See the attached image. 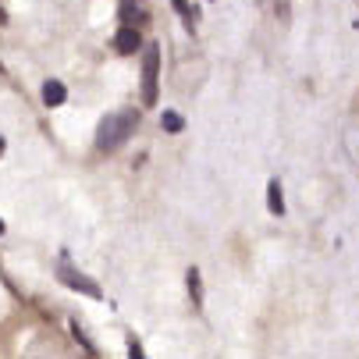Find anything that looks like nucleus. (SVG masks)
Wrapping results in <instances>:
<instances>
[{
	"label": "nucleus",
	"mask_w": 359,
	"mask_h": 359,
	"mask_svg": "<svg viewBox=\"0 0 359 359\" xmlns=\"http://www.w3.org/2000/svg\"><path fill=\"white\" fill-rule=\"evenodd\" d=\"M121 22H125V25H142V22H146L142 0H121Z\"/></svg>",
	"instance_id": "5"
},
{
	"label": "nucleus",
	"mask_w": 359,
	"mask_h": 359,
	"mask_svg": "<svg viewBox=\"0 0 359 359\" xmlns=\"http://www.w3.org/2000/svg\"><path fill=\"white\" fill-rule=\"evenodd\" d=\"M161 125H164V132H171V135L185 128V121H182V114H175V111H164V114H161Z\"/></svg>",
	"instance_id": "9"
},
{
	"label": "nucleus",
	"mask_w": 359,
	"mask_h": 359,
	"mask_svg": "<svg viewBox=\"0 0 359 359\" xmlns=\"http://www.w3.org/2000/svg\"><path fill=\"white\" fill-rule=\"evenodd\" d=\"M65 96H68V93H65V86H61V82H54V79H50V82L43 86V104H46V107H61V104H65Z\"/></svg>",
	"instance_id": "6"
},
{
	"label": "nucleus",
	"mask_w": 359,
	"mask_h": 359,
	"mask_svg": "<svg viewBox=\"0 0 359 359\" xmlns=\"http://www.w3.org/2000/svg\"><path fill=\"white\" fill-rule=\"evenodd\" d=\"M185 281H189V295H192V306H196V310H203V281H199V271H196V267H189Z\"/></svg>",
	"instance_id": "7"
},
{
	"label": "nucleus",
	"mask_w": 359,
	"mask_h": 359,
	"mask_svg": "<svg viewBox=\"0 0 359 359\" xmlns=\"http://www.w3.org/2000/svg\"><path fill=\"white\" fill-rule=\"evenodd\" d=\"M267 207H271V214H285V199H281V185H278V178L267 185Z\"/></svg>",
	"instance_id": "8"
},
{
	"label": "nucleus",
	"mask_w": 359,
	"mask_h": 359,
	"mask_svg": "<svg viewBox=\"0 0 359 359\" xmlns=\"http://www.w3.org/2000/svg\"><path fill=\"white\" fill-rule=\"evenodd\" d=\"M0 231H4V221H0Z\"/></svg>",
	"instance_id": "12"
},
{
	"label": "nucleus",
	"mask_w": 359,
	"mask_h": 359,
	"mask_svg": "<svg viewBox=\"0 0 359 359\" xmlns=\"http://www.w3.org/2000/svg\"><path fill=\"white\" fill-rule=\"evenodd\" d=\"M114 50H118V54H135V50H142L139 25H121L118 36H114Z\"/></svg>",
	"instance_id": "4"
},
{
	"label": "nucleus",
	"mask_w": 359,
	"mask_h": 359,
	"mask_svg": "<svg viewBox=\"0 0 359 359\" xmlns=\"http://www.w3.org/2000/svg\"><path fill=\"white\" fill-rule=\"evenodd\" d=\"M139 125V111H118V114H107L96 128V146L104 153H114L118 146H125V139H132Z\"/></svg>",
	"instance_id": "1"
},
{
	"label": "nucleus",
	"mask_w": 359,
	"mask_h": 359,
	"mask_svg": "<svg viewBox=\"0 0 359 359\" xmlns=\"http://www.w3.org/2000/svg\"><path fill=\"white\" fill-rule=\"evenodd\" d=\"M0 153H4V139H0Z\"/></svg>",
	"instance_id": "11"
},
{
	"label": "nucleus",
	"mask_w": 359,
	"mask_h": 359,
	"mask_svg": "<svg viewBox=\"0 0 359 359\" xmlns=\"http://www.w3.org/2000/svg\"><path fill=\"white\" fill-rule=\"evenodd\" d=\"M61 281L68 285V288H75V292H86L89 299H104V292H100V285H93L82 271H75V267H68V264H61Z\"/></svg>",
	"instance_id": "3"
},
{
	"label": "nucleus",
	"mask_w": 359,
	"mask_h": 359,
	"mask_svg": "<svg viewBox=\"0 0 359 359\" xmlns=\"http://www.w3.org/2000/svg\"><path fill=\"white\" fill-rule=\"evenodd\" d=\"M157 89H161V46L146 43L142 46V104L157 107Z\"/></svg>",
	"instance_id": "2"
},
{
	"label": "nucleus",
	"mask_w": 359,
	"mask_h": 359,
	"mask_svg": "<svg viewBox=\"0 0 359 359\" xmlns=\"http://www.w3.org/2000/svg\"><path fill=\"white\" fill-rule=\"evenodd\" d=\"M0 72H4V65H0Z\"/></svg>",
	"instance_id": "13"
},
{
	"label": "nucleus",
	"mask_w": 359,
	"mask_h": 359,
	"mask_svg": "<svg viewBox=\"0 0 359 359\" xmlns=\"http://www.w3.org/2000/svg\"><path fill=\"white\" fill-rule=\"evenodd\" d=\"M171 4H175V8H178V11H182V15H185V22H189V25H192V22H196V18H199V15H196V11H192V8H189V0H171Z\"/></svg>",
	"instance_id": "10"
}]
</instances>
